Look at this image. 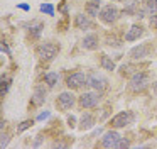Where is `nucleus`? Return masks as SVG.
Returning <instances> with one entry per match:
<instances>
[{
  "instance_id": "f257e3e1",
  "label": "nucleus",
  "mask_w": 157,
  "mask_h": 149,
  "mask_svg": "<svg viewBox=\"0 0 157 149\" xmlns=\"http://www.w3.org/2000/svg\"><path fill=\"white\" fill-rule=\"evenodd\" d=\"M59 53V46L54 42H42L37 47V56L44 61H51L54 59V56Z\"/></svg>"
},
{
  "instance_id": "f03ea898",
  "label": "nucleus",
  "mask_w": 157,
  "mask_h": 149,
  "mask_svg": "<svg viewBox=\"0 0 157 149\" xmlns=\"http://www.w3.org/2000/svg\"><path fill=\"white\" fill-rule=\"evenodd\" d=\"M120 17V10L115 5H106L100 10V20L105 24H113Z\"/></svg>"
},
{
  "instance_id": "7ed1b4c3",
  "label": "nucleus",
  "mask_w": 157,
  "mask_h": 149,
  "mask_svg": "<svg viewBox=\"0 0 157 149\" xmlns=\"http://www.w3.org/2000/svg\"><path fill=\"white\" fill-rule=\"evenodd\" d=\"M149 85V76L145 73H135L130 78V88L133 91H142Z\"/></svg>"
},
{
  "instance_id": "20e7f679",
  "label": "nucleus",
  "mask_w": 157,
  "mask_h": 149,
  "mask_svg": "<svg viewBox=\"0 0 157 149\" xmlns=\"http://www.w3.org/2000/svg\"><path fill=\"white\" fill-rule=\"evenodd\" d=\"M132 120H133L132 112H120V114H117L115 117L112 119V125L117 129H120V127H125V125L132 124Z\"/></svg>"
},
{
  "instance_id": "39448f33",
  "label": "nucleus",
  "mask_w": 157,
  "mask_h": 149,
  "mask_svg": "<svg viewBox=\"0 0 157 149\" xmlns=\"http://www.w3.org/2000/svg\"><path fill=\"white\" fill-rule=\"evenodd\" d=\"M66 85H68V88H79L83 85H88V76L85 73H73L68 76Z\"/></svg>"
},
{
  "instance_id": "423d86ee",
  "label": "nucleus",
  "mask_w": 157,
  "mask_h": 149,
  "mask_svg": "<svg viewBox=\"0 0 157 149\" xmlns=\"http://www.w3.org/2000/svg\"><path fill=\"white\" fill-rule=\"evenodd\" d=\"M120 139H122V135H120L118 132L108 131L101 137V144H103V147H117V146H118V142H120Z\"/></svg>"
},
{
  "instance_id": "0eeeda50",
  "label": "nucleus",
  "mask_w": 157,
  "mask_h": 149,
  "mask_svg": "<svg viewBox=\"0 0 157 149\" xmlns=\"http://www.w3.org/2000/svg\"><path fill=\"white\" fill-rule=\"evenodd\" d=\"M79 103L83 108H91L98 103V93L95 91H85V93L79 97Z\"/></svg>"
},
{
  "instance_id": "6e6552de",
  "label": "nucleus",
  "mask_w": 157,
  "mask_h": 149,
  "mask_svg": "<svg viewBox=\"0 0 157 149\" xmlns=\"http://www.w3.org/2000/svg\"><path fill=\"white\" fill-rule=\"evenodd\" d=\"M88 85L91 88H95L96 91H103L106 88V78H103L101 74H98V73H93L91 76L88 78Z\"/></svg>"
},
{
  "instance_id": "1a4fd4ad",
  "label": "nucleus",
  "mask_w": 157,
  "mask_h": 149,
  "mask_svg": "<svg viewBox=\"0 0 157 149\" xmlns=\"http://www.w3.org/2000/svg\"><path fill=\"white\" fill-rule=\"evenodd\" d=\"M58 105H59V108H63V110L71 108L73 105H75V95H73L71 91H63V93L58 97Z\"/></svg>"
},
{
  "instance_id": "9d476101",
  "label": "nucleus",
  "mask_w": 157,
  "mask_h": 149,
  "mask_svg": "<svg viewBox=\"0 0 157 149\" xmlns=\"http://www.w3.org/2000/svg\"><path fill=\"white\" fill-rule=\"evenodd\" d=\"M147 54H149V47H147L145 44H139V46H135V47L130 49V56H132L133 59H142V58H145Z\"/></svg>"
},
{
  "instance_id": "9b49d317",
  "label": "nucleus",
  "mask_w": 157,
  "mask_h": 149,
  "mask_svg": "<svg viewBox=\"0 0 157 149\" xmlns=\"http://www.w3.org/2000/svg\"><path fill=\"white\" fill-rule=\"evenodd\" d=\"M100 10H101L100 0H88V3H86V14H88L90 17L100 15Z\"/></svg>"
},
{
  "instance_id": "f8f14e48",
  "label": "nucleus",
  "mask_w": 157,
  "mask_h": 149,
  "mask_svg": "<svg viewBox=\"0 0 157 149\" xmlns=\"http://www.w3.org/2000/svg\"><path fill=\"white\" fill-rule=\"evenodd\" d=\"M83 47H85V49H90V51H95L96 47H98V36H96V34H88V36H85V39H83Z\"/></svg>"
},
{
  "instance_id": "ddd939ff",
  "label": "nucleus",
  "mask_w": 157,
  "mask_h": 149,
  "mask_svg": "<svg viewBox=\"0 0 157 149\" xmlns=\"http://www.w3.org/2000/svg\"><path fill=\"white\" fill-rule=\"evenodd\" d=\"M144 34V29L140 26H132L128 29V32L125 34V41H137Z\"/></svg>"
},
{
  "instance_id": "4468645a",
  "label": "nucleus",
  "mask_w": 157,
  "mask_h": 149,
  "mask_svg": "<svg viewBox=\"0 0 157 149\" xmlns=\"http://www.w3.org/2000/svg\"><path fill=\"white\" fill-rule=\"evenodd\" d=\"M46 100V90L44 87H37L34 90V95H32V103L34 105H42Z\"/></svg>"
},
{
  "instance_id": "2eb2a0df",
  "label": "nucleus",
  "mask_w": 157,
  "mask_h": 149,
  "mask_svg": "<svg viewBox=\"0 0 157 149\" xmlns=\"http://www.w3.org/2000/svg\"><path fill=\"white\" fill-rule=\"evenodd\" d=\"M157 12V0H147L145 7L137 14V17H144L145 14H155Z\"/></svg>"
},
{
  "instance_id": "dca6fc26",
  "label": "nucleus",
  "mask_w": 157,
  "mask_h": 149,
  "mask_svg": "<svg viewBox=\"0 0 157 149\" xmlns=\"http://www.w3.org/2000/svg\"><path fill=\"white\" fill-rule=\"evenodd\" d=\"M93 124H95V119H93V115H90V114H83V117H81V131H88V129H91L93 127Z\"/></svg>"
},
{
  "instance_id": "f3484780",
  "label": "nucleus",
  "mask_w": 157,
  "mask_h": 149,
  "mask_svg": "<svg viewBox=\"0 0 157 149\" xmlns=\"http://www.w3.org/2000/svg\"><path fill=\"white\" fill-rule=\"evenodd\" d=\"M76 27L78 29H90L91 27V20L79 14V15H76Z\"/></svg>"
},
{
  "instance_id": "a211bd4d",
  "label": "nucleus",
  "mask_w": 157,
  "mask_h": 149,
  "mask_svg": "<svg viewBox=\"0 0 157 149\" xmlns=\"http://www.w3.org/2000/svg\"><path fill=\"white\" fill-rule=\"evenodd\" d=\"M101 68H103V70H106V71H113V70H115V61H113L110 56L103 54V56H101Z\"/></svg>"
},
{
  "instance_id": "6ab92c4d",
  "label": "nucleus",
  "mask_w": 157,
  "mask_h": 149,
  "mask_svg": "<svg viewBox=\"0 0 157 149\" xmlns=\"http://www.w3.org/2000/svg\"><path fill=\"white\" fill-rule=\"evenodd\" d=\"M44 80H46V83H48V87H54V85L59 81V74H58V73H52V71H49V73L44 74Z\"/></svg>"
},
{
  "instance_id": "aec40b11",
  "label": "nucleus",
  "mask_w": 157,
  "mask_h": 149,
  "mask_svg": "<svg viewBox=\"0 0 157 149\" xmlns=\"http://www.w3.org/2000/svg\"><path fill=\"white\" fill-rule=\"evenodd\" d=\"M41 12L48 14V15H54V7L51 3H42L41 5Z\"/></svg>"
},
{
  "instance_id": "412c9836",
  "label": "nucleus",
  "mask_w": 157,
  "mask_h": 149,
  "mask_svg": "<svg viewBox=\"0 0 157 149\" xmlns=\"http://www.w3.org/2000/svg\"><path fill=\"white\" fill-rule=\"evenodd\" d=\"M41 29H42V24H41V22H36L34 26H31V32H32V36L37 37L39 34H41Z\"/></svg>"
},
{
  "instance_id": "4be33fe9",
  "label": "nucleus",
  "mask_w": 157,
  "mask_h": 149,
  "mask_svg": "<svg viewBox=\"0 0 157 149\" xmlns=\"http://www.w3.org/2000/svg\"><path fill=\"white\" fill-rule=\"evenodd\" d=\"M32 124H34V120H24V122H22V124L17 127V132H24L25 129H29Z\"/></svg>"
},
{
  "instance_id": "5701e85b",
  "label": "nucleus",
  "mask_w": 157,
  "mask_h": 149,
  "mask_svg": "<svg viewBox=\"0 0 157 149\" xmlns=\"http://www.w3.org/2000/svg\"><path fill=\"white\" fill-rule=\"evenodd\" d=\"M7 144H9V135L7 134H2V141H0V147L4 149V147H7Z\"/></svg>"
},
{
  "instance_id": "b1692460",
  "label": "nucleus",
  "mask_w": 157,
  "mask_h": 149,
  "mask_svg": "<svg viewBox=\"0 0 157 149\" xmlns=\"http://www.w3.org/2000/svg\"><path fill=\"white\" fill-rule=\"evenodd\" d=\"M150 26L157 29V15L155 14H150Z\"/></svg>"
},
{
  "instance_id": "393cba45",
  "label": "nucleus",
  "mask_w": 157,
  "mask_h": 149,
  "mask_svg": "<svg viewBox=\"0 0 157 149\" xmlns=\"http://www.w3.org/2000/svg\"><path fill=\"white\" fill-rule=\"evenodd\" d=\"M117 147H128V141H127V139H120V142H118V146H117Z\"/></svg>"
},
{
  "instance_id": "a878e982",
  "label": "nucleus",
  "mask_w": 157,
  "mask_h": 149,
  "mask_svg": "<svg viewBox=\"0 0 157 149\" xmlns=\"http://www.w3.org/2000/svg\"><path fill=\"white\" fill-rule=\"evenodd\" d=\"M49 115H51L49 112H41V114L37 115V120H44V119H48V117H49Z\"/></svg>"
},
{
  "instance_id": "bb28decb",
  "label": "nucleus",
  "mask_w": 157,
  "mask_h": 149,
  "mask_svg": "<svg viewBox=\"0 0 157 149\" xmlns=\"http://www.w3.org/2000/svg\"><path fill=\"white\" fill-rule=\"evenodd\" d=\"M68 122H69V125H75V117H73V115H69V117H68Z\"/></svg>"
},
{
  "instance_id": "cd10ccee",
  "label": "nucleus",
  "mask_w": 157,
  "mask_h": 149,
  "mask_svg": "<svg viewBox=\"0 0 157 149\" xmlns=\"http://www.w3.org/2000/svg\"><path fill=\"white\" fill-rule=\"evenodd\" d=\"M19 7H21L22 10H29V5H27V3H22V5H19Z\"/></svg>"
},
{
  "instance_id": "c85d7f7f",
  "label": "nucleus",
  "mask_w": 157,
  "mask_h": 149,
  "mask_svg": "<svg viewBox=\"0 0 157 149\" xmlns=\"http://www.w3.org/2000/svg\"><path fill=\"white\" fill-rule=\"evenodd\" d=\"M154 91H155V93H157V81H155V83H154Z\"/></svg>"
}]
</instances>
